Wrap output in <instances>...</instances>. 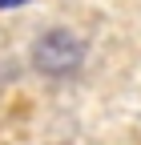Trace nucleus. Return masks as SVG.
Listing matches in <instances>:
<instances>
[{
    "label": "nucleus",
    "instance_id": "f257e3e1",
    "mask_svg": "<svg viewBox=\"0 0 141 145\" xmlns=\"http://www.w3.org/2000/svg\"><path fill=\"white\" fill-rule=\"evenodd\" d=\"M85 61V44L81 36H73L69 28H48L37 36V44H32V69L40 72L48 81H65L73 77Z\"/></svg>",
    "mask_w": 141,
    "mask_h": 145
},
{
    "label": "nucleus",
    "instance_id": "f03ea898",
    "mask_svg": "<svg viewBox=\"0 0 141 145\" xmlns=\"http://www.w3.org/2000/svg\"><path fill=\"white\" fill-rule=\"evenodd\" d=\"M8 4H20V0H0V8H8Z\"/></svg>",
    "mask_w": 141,
    "mask_h": 145
}]
</instances>
